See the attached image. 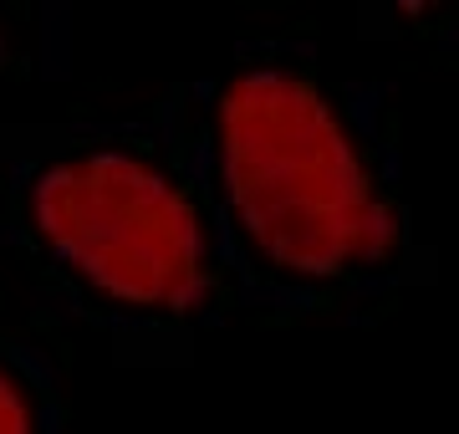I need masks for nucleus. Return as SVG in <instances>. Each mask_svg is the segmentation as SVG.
<instances>
[{"instance_id": "obj_1", "label": "nucleus", "mask_w": 459, "mask_h": 434, "mask_svg": "<svg viewBox=\"0 0 459 434\" xmlns=\"http://www.w3.org/2000/svg\"><path fill=\"white\" fill-rule=\"evenodd\" d=\"M225 174L255 240L301 271L383 251L388 215L337 117L286 77H246L225 102Z\"/></svg>"}, {"instance_id": "obj_2", "label": "nucleus", "mask_w": 459, "mask_h": 434, "mask_svg": "<svg viewBox=\"0 0 459 434\" xmlns=\"http://www.w3.org/2000/svg\"><path fill=\"white\" fill-rule=\"evenodd\" d=\"M36 215L47 235L113 297L184 307L204 286V251L189 204L159 174L128 159L56 169Z\"/></svg>"}, {"instance_id": "obj_3", "label": "nucleus", "mask_w": 459, "mask_h": 434, "mask_svg": "<svg viewBox=\"0 0 459 434\" xmlns=\"http://www.w3.org/2000/svg\"><path fill=\"white\" fill-rule=\"evenodd\" d=\"M0 434H26V409H21V399L11 394L5 378H0Z\"/></svg>"}]
</instances>
